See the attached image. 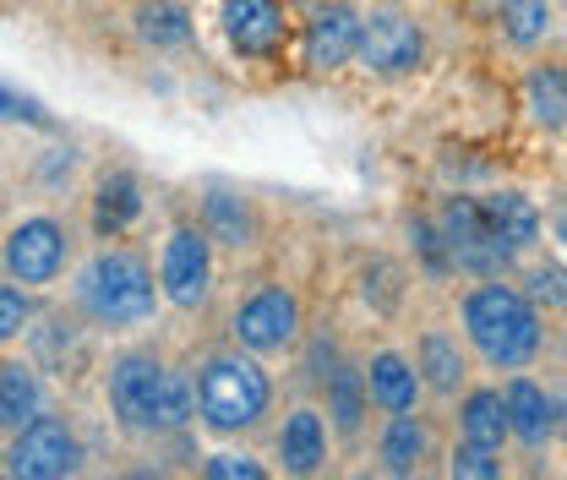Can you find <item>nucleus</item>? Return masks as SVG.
<instances>
[{"instance_id": "nucleus-1", "label": "nucleus", "mask_w": 567, "mask_h": 480, "mask_svg": "<svg viewBox=\"0 0 567 480\" xmlns=\"http://www.w3.org/2000/svg\"><path fill=\"white\" fill-rule=\"evenodd\" d=\"M104 394H110V415L126 437L137 442H158L192 426V377L164 366L158 349H121L104 371Z\"/></svg>"}, {"instance_id": "nucleus-2", "label": "nucleus", "mask_w": 567, "mask_h": 480, "mask_svg": "<svg viewBox=\"0 0 567 480\" xmlns=\"http://www.w3.org/2000/svg\"><path fill=\"white\" fill-rule=\"evenodd\" d=\"M458 317H464L470 349L492 371H524L546 349V317H540V306L518 284H507V278H481L458 300Z\"/></svg>"}, {"instance_id": "nucleus-3", "label": "nucleus", "mask_w": 567, "mask_h": 480, "mask_svg": "<svg viewBox=\"0 0 567 480\" xmlns=\"http://www.w3.org/2000/svg\"><path fill=\"white\" fill-rule=\"evenodd\" d=\"M192 410L213 437H246L274 410V377L246 349H213L192 377Z\"/></svg>"}, {"instance_id": "nucleus-4", "label": "nucleus", "mask_w": 567, "mask_h": 480, "mask_svg": "<svg viewBox=\"0 0 567 480\" xmlns=\"http://www.w3.org/2000/svg\"><path fill=\"white\" fill-rule=\"evenodd\" d=\"M76 306L99 328H142L158 312V278H153L142 252L104 246L76 278Z\"/></svg>"}, {"instance_id": "nucleus-5", "label": "nucleus", "mask_w": 567, "mask_h": 480, "mask_svg": "<svg viewBox=\"0 0 567 480\" xmlns=\"http://www.w3.org/2000/svg\"><path fill=\"white\" fill-rule=\"evenodd\" d=\"M300 334H306V306H300V295L289 284H257L229 312V339H235V349H246L257 360L289 355L300 344Z\"/></svg>"}, {"instance_id": "nucleus-6", "label": "nucleus", "mask_w": 567, "mask_h": 480, "mask_svg": "<svg viewBox=\"0 0 567 480\" xmlns=\"http://www.w3.org/2000/svg\"><path fill=\"white\" fill-rule=\"evenodd\" d=\"M82 459H87V448H82V437H76V426L66 415H33L22 431L6 437V453H0L6 476H22V480L76 476Z\"/></svg>"}, {"instance_id": "nucleus-7", "label": "nucleus", "mask_w": 567, "mask_h": 480, "mask_svg": "<svg viewBox=\"0 0 567 480\" xmlns=\"http://www.w3.org/2000/svg\"><path fill=\"white\" fill-rule=\"evenodd\" d=\"M66 257H71V235L55 213H28L0 241V274L11 278V284H22V289L55 284V278L66 274Z\"/></svg>"}, {"instance_id": "nucleus-8", "label": "nucleus", "mask_w": 567, "mask_h": 480, "mask_svg": "<svg viewBox=\"0 0 567 480\" xmlns=\"http://www.w3.org/2000/svg\"><path fill=\"white\" fill-rule=\"evenodd\" d=\"M354 61L365 76H415L425 61V33L421 22L399 6H371L360 11V39H354Z\"/></svg>"}, {"instance_id": "nucleus-9", "label": "nucleus", "mask_w": 567, "mask_h": 480, "mask_svg": "<svg viewBox=\"0 0 567 480\" xmlns=\"http://www.w3.org/2000/svg\"><path fill=\"white\" fill-rule=\"evenodd\" d=\"M218 284V263H213V241L203 224H175L158 257V295L181 312H203Z\"/></svg>"}, {"instance_id": "nucleus-10", "label": "nucleus", "mask_w": 567, "mask_h": 480, "mask_svg": "<svg viewBox=\"0 0 567 480\" xmlns=\"http://www.w3.org/2000/svg\"><path fill=\"white\" fill-rule=\"evenodd\" d=\"M436 229L447 241V257H453V274H475V278H507L513 274V252L496 241L481 218L475 197H447V207L436 213Z\"/></svg>"}, {"instance_id": "nucleus-11", "label": "nucleus", "mask_w": 567, "mask_h": 480, "mask_svg": "<svg viewBox=\"0 0 567 480\" xmlns=\"http://www.w3.org/2000/svg\"><path fill=\"white\" fill-rule=\"evenodd\" d=\"M496 394H502V415H507V437H518L529 453H540V448L557 442V431H563V399L557 394H546L524 371H513Z\"/></svg>"}, {"instance_id": "nucleus-12", "label": "nucleus", "mask_w": 567, "mask_h": 480, "mask_svg": "<svg viewBox=\"0 0 567 480\" xmlns=\"http://www.w3.org/2000/svg\"><path fill=\"white\" fill-rule=\"evenodd\" d=\"M224 39L240 61H274L289 39L284 0H229L224 6Z\"/></svg>"}, {"instance_id": "nucleus-13", "label": "nucleus", "mask_w": 567, "mask_h": 480, "mask_svg": "<svg viewBox=\"0 0 567 480\" xmlns=\"http://www.w3.org/2000/svg\"><path fill=\"white\" fill-rule=\"evenodd\" d=\"M354 39H360V6L354 0H322L306 22V67L344 71L354 67Z\"/></svg>"}, {"instance_id": "nucleus-14", "label": "nucleus", "mask_w": 567, "mask_h": 480, "mask_svg": "<svg viewBox=\"0 0 567 480\" xmlns=\"http://www.w3.org/2000/svg\"><path fill=\"white\" fill-rule=\"evenodd\" d=\"M274 453H279L284 476H322L328 470V420L317 405H295L284 415L279 437H274Z\"/></svg>"}, {"instance_id": "nucleus-15", "label": "nucleus", "mask_w": 567, "mask_h": 480, "mask_svg": "<svg viewBox=\"0 0 567 480\" xmlns=\"http://www.w3.org/2000/svg\"><path fill=\"white\" fill-rule=\"evenodd\" d=\"M203 235H208L213 246H224V252H251L257 241H262V218H257V203L246 197V192H235V186H208V197H203Z\"/></svg>"}, {"instance_id": "nucleus-16", "label": "nucleus", "mask_w": 567, "mask_h": 480, "mask_svg": "<svg viewBox=\"0 0 567 480\" xmlns=\"http://www.w3.org/2000/svg\"><path fill=\"white\" fill-rule=\"evenodd\" d=\"M415 377H421L425 394L436 399H458L464 382H470V349L458 344V334L447 328H425L415 339Z\"/></svg>"}, {"instance_id": "nucleus-17", "label": "nucleus", "mask_w": 567, "mask_h": 480, "mask_svg": "<svg viewBox=\"0 0 567 480\" xmlns=\"http://www.w3.org/2000/svg\"><path fill=\"white\" fill-rule=\"evenodd\" d=\"M436 453V437H431V420L415 410H393L382 420V437H377V459L388 476H415L425 470V459Z\"/></svg>"}, {"instance_id": "nucleus-18", "label": "nucleus", "mask_w": 567, "mask_h": 480, "mask_svg": "<svg viewBox=\"0 0 567 480\" xmlns=\"http://www.w3.org/2000/svg\"><path fill=\"white\" fill-rule=\"evenodd\" d=\"M322 399H328V431H339L344 442H360L365 420H371V394H365V377L354 360H333V371L317 382Z\"/></svg>"}, {"instance_id": "nucleus-19", "label": "nucleus", "mask_w": 567, "mask_h": 480, "mask_svg": "<svg viewBox=\"0 0 567 480\" xmlns=\"http://www.w3.org/2000/svg\"><path fill=\"white\" fill-rule=\"evenodd\" d=\"M360 377H365V394H371V405H377L382 415L415 410V405H421L415 360H410V355H399V349H377V355L360 366Z\"/></svg>"}, {"instance_id": "nucleus-20", "label": "nucleus", "mask_w": 567, "mask_h": 480, "mask_svg": "<svg viewBox=\"0 0 567 480\" xmlns=\"http://www.w3.org/2000/svg\"><path fill=\"white\" fill-rule=\"evenodd\" d=\"M475 203H481L486 229H492L513 257H524V252L540 246V207L529 203L524 192H492V197H475Z\"/></svg>"}, {"instance_id": "nucleus-21", "label": "nucleus", "mask_w": 567, "mask_h": 480, "mask_svg": "<svg viewBox=\"0 0 567 480\" xmlns=\"http://www.w3.org/2000/svg\"><path fill=\"white\" fill-rule=\"evenodd\" d=\"M33 415H44V382L28 360H0V437L22 431Z\"/></svg>"}, {"instance_id": "nucleus-22", "label": "nucleus", "mask_w": 567, "mask_h": 480, "mask_svg": "<svg viewBox=\"0 0 567 480\" xmlns=\"http://www.w3.org/2000/svg\"><path fill=\"white\" fill-rule=\"evenodd\" d=\"M132 28H137V39L147 50H186L192 44V11L181 6V0H142L137 11H132Z\"/></svg>"}, {"instance_id": "nucleus-23", "label": "nucleus", "mask_w": 567, "mask_h": 480, "mask_svg": "<svg viewBox=\"0 0 567 480\" xmlns=\"http://www.w3.org/2000/svg\"><path fill=\"white\" fill-rule=\"evenodd\" d=\"M458 437L481 442V448H502L507 442V415H502V394L496 388H470L458 394Z\"/></svg>"}, {"instance_id": "nucleus-24", "label": "nucleus", "mask_w": 567, "mask_h": 480, "mask_svg": "<svg viewBox=\"0 0 567 480\" xmlns=\"http://www.w3.org/2000/svg\"><path fill=\"white\" fill-rule=\"evenodd\" d=\"M502 33L513 50H540L557 39V0H502Z\"/></svg>"}, {"instance_id": "nucleus-25", "label": "nucleus", "mask_w": 567, "mask_h": 480, "mask_svg": "<svg viewBox=\"0 0 567 480\" xmlns=\"http://www.w3.org/2000/svg\"><path fill=\"white\" fill-rule=\"evenodd\" d=\"M137 213H142L137 175H132V170H110V175L99 181V203H93V224H99V235H121Z\"/></svg>"}, {"instance_id": "nucleus-26", "label": "nucleus", "mask_w": 567, "mask_h": 480, "mask_svg": "<svg viewBox=\"0 0 567 480\" xmlns=\"http://www.w3.org/2000/svg\"><path fill=\"white\" fill-rule=\"evenodd\" d=\"M524 93H529V115H535V126L563 132V110H567L563 67H535L529 71V82H524Z\"/></svg>"}, {"instance_id": "nucleus-27", "label": "nucleus", "mask_w": 567, "mask_h": 480, "mask_svg": "<svg viewBox=\"0 0 567 480\" xmlns=\"http://www.w3.org/2000/svg\"><path fill=\"white\" fill-rule=\"evenodd\" d=\"M447 470L464 480H496L502 476V448H481V442H453V453H447Z\"/></svg>"}, {"instance_id": "nucleus-28", "label": "nucleus", "mask_w": 567, "mask_h": 480, "mask_svg": "<svg viewBox=\"0 0 567 480\" xmlns=\"http://www.w3.org/2000/svg\"><path fill=\"white\" fill-rule=\"evenodd\" d=\"M360 289H365V300H371L382 317H393L399 300H404V274H399L393 263L377 257V263H365V284H360Z\"/></svg>"}, {"instance_id": "nucleus-29", "label": "nucleus", "mask_w": 567, "mask_h": 480, "mask_svg": "<svg viewBox=\"0 0 567 480\" xmlns=\"http://www.w3.org/2000/svg\"><path fill=\"white\" fill-rule=\"evenodd\" d=\"M410 241H415V257L425 263V274L431 278L453 274V257H447V241H442L436 218H410Z\"/></svg>"}, {"instance_id": "nucleus-30", "label": "nucleus", "mask_w": 567, "mask_h": 480, "mask_svg": "<svg viewBox=\"0 0 567 480\" xmlns=\"http://www.w3.org/2000/svg\"><path fill=\"white\" fill-rule=\"evenodd\" d=\"M33 323V295L22 284H0V349L11 339H22Z\"/></svg>"}, {"instance_id": "nucleus-31", "label": "nucleus", "mask_w": 567, "mask_h": 480, "mask_svg": "<svg viewBox=\"0 0 567 480\" xmlns=\"http://www.w3.org/2000/svg\"><path fill=\"white\" fill-rule=\"evenodd\" d=\"M203 476L208 480H262L268 464H257V459H246V453H213L208 464H203Z\"/></svg>"}, {"instance_id": "nucleus-32", "label": "nucleus", "mask_w": 567, "mask_h": 480, "mask_svg": "<svg viewBox=\"0 0 567 480\" xmlns=\"http://www.w3.org/2000/svg\"><path fill=\"white\" fill-rule=\"evenodd\" d=\"M524 295H529L535 306H563V268H557V263H551V268H535Z\"/></svg>"}]
</instances>
